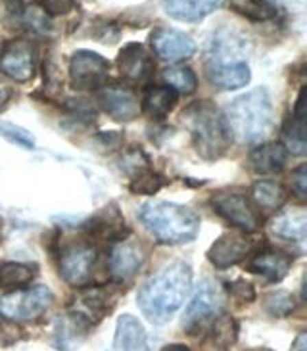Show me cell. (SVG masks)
Instances as JSON below:
<instances>
[{
    "label": "cell",
    "instance_id": "obj_27",
    "mask_svg": "<svg viewBox=\"0 0 307 351\" xmlns=\"http://www.w3.org/2000/svg\"><path fill=\"white\" fill-rule=\"evenodd\" d=\"M230 6L251 21H267L277 16V10L265 0H230Z\"/></svg>",
    "mask_w": 307,
    "mask_h": 351
},
{
    "label": "cell",
    "instance_id": "obj_3",
    "mask_svg": "<svg viewBox=\"0 0 307 351\" xmlns=\"http://www.w3.org/2000/svg\"><path fill=\"white\" fill-rule=\"evenodd\" d=\"M225 121L238 143H259L273 129V102L267 88L259 86L232 100Z\"/></svg>",
    "mask_w": 307,
    "mask_h": 351
},
{
    "label": "cell",
    "instance_id": "obj_33",
    "mask_svg": "<svg viewBox=\"0 0 307 351\" xmlns=\"http://www.w3.org/2000/svg\"><path fill=\"white\" fill-rule=\"evenodd\" d=\"M75 6V0H40V8L47 16H66Z\"/></svg>",
    "mask_w": 307,
    "mask_h": 351
},
{
    "label": "cell",
    "instance_id": "obj_31",
    "mask_svg": "<svg viewBox=\"0 0 307 351\" xmlns=\"http://www.w3.org/2000/svg\"><path fill=\"white\" fill-rule=\"evenodd\" d=\"M0 136H4L8 143L16 144L19 148H25V150H33L35 148V138L33 134L25 131L23 127L19 125L8 123V121H0Z\"/></svg>",
    "mask_w": 307,
    "mask_h": 351
},
{
    "label": "cell",
    "instance_id": "obj_18",
    "mask_svg": "<svg viewBox=\"0 0 307 351\" xmlns=\"http://www.w3.org/2000/svg\"><path fill=\"white\" fill-rule=\"evenodd\" d=\"M110 351H150L143 324L133 315L119 317Z\"/></svg>",
    "mask_w": 307,
    "mask_h": 351
},
{
    "label": "cell",
    "instance_id": "obj_8",
    "mask_svg": "<svg viewBox=\"0 0 307 351\" xmlns=\"http://www.w3.org/2000/svg\"><path fill=\"white\" fill-rule=\"evenodd\" d=\"M210 204L219 217L244 232H256L263 225V217L259 213L258 206L244 194L219 192L210 199Z\"/></svg>",
    "mask_w": 307,
    "mask_h": 351
},
{
    "label": "cell",
    "instance_id": "obj_22",
    "mask_svg": "<svg viewBox=\"0 0 307 351\" xmlns=\"http://www.w3.org/2000/svg\"><path fill=\"white\" fill-rule=\"evenodd\" d=\"M177 104V93L169 88V86H152L146 90L143 100V110L144 114L156 117V119H162L165 115L171 112L173 108Z\"/></svg>",
    "mask_w": 307,
    "mask_h": 351
},
{
    "label": "cell",
    "instance_id": "obj_39",
    "mask_svg": "<svg viewBox=\"0 0 307 351\" xmlns=\"http://www.w3.org/2000/svg\"><path fill=\"white\" fill-rule=\"evenodd\" d=\"M284 2H304V0H284Z\"/></svg>",
    "mask_w": 307,
    "mask_h": 351
},
{
    "label": "cell",
    "instance_id": "obj_38",
    "mask_svg": "<svg viewBox=\"0 0 307 351\" xmlns=\"http://www.w3.org/2000/svg\"><path fill=\"white\" fill-rule=\"evenodd\" d=\"M163 351H188L184 346H179V343H173V346H167Z\"/></svg>",
    "mask_w": 307,
    "mask_h": 351
},
{
    "label": "cell",
    "instance_id": "obj_34",
    "mask_svg": "<svg viewBox=\"0 0 307 351\" xmlns=\"http://www.w3.org/2000/svg\"><path fill=\"white\" fill-rule=\"evenodd\" d=\"M229 290L232 292V295L240 300V302H254L256 300V290H254V286L249 285V282H244V280H238V282H234V285L229 286Z\"/></svg>",
    "mask_w": 307,
    "mask_h": 351
},
{
    "label": "cell",
    "instance_id": "obj_9",
    "mask_svg": "<svg viewBox=\"0 0 307 351\" xmlns=\"http://www.w3.org/2000/svg\"><path fill=\"white\" fill-rule=\"evenodd\" d=\"M98 252L88 242H73L60 256V275L69 286H85L93 278Z\"/></svg>",
    "mask_w": 307,
    "mask_h": 351
},
{
    "label": "cell",
    "instance_id": "obj_1",
    "mask_svg": "<svg viewBox=\"0 0 307 351\" xmlns=\"http://www.w3.org/2000/svg\"><path fill=\"white\" fill-rule=\"evenodd\" d=\"M192 271L182 261H173L154 273L138 290L136 304L154 324L171 321L191 292Z\"/></svg>",
    "mask_w": 307,
    "mask_h": 351
},
{
    "label": "cell",
    "instance_id": "obj_11",
    "mask_svg": "<svg viewBox=\"0 0 307 351\" xmlns=\"http://www.w3.org/2000/svg\"><path fill=\"white\" fill-rule=\"evenodd\" d=\"M37 48L31 40L14 38L4 45L0 52V71L18 83H27L35 77Z\"/></svg>",
    "mask_w": 307,
    "mask_h": 351
},
{
    "label": "cell",
    "instance_id": "obj_4",
    "mask_svg": "<svg viewBox=\"0 0 307 351\" xmlns=\"http://www.w3.org/2000/svg\"><path fill=\"white\" fill-rule=\"evenodd\" d=\"M182 121L191 133L192 144L204 160H217L229 150L230 133L225 115L208 100H200L182 112Z\"/></svg>",
    "mask_w": 307,
    "mask_h": 351
},
{
    "label": "cell",
    "instance_id": "obj_2",
    "mask_svg": "<svg viewBox=\"0 0 307 351\" xmlns=\"http://www.w3.org/2000/svg\"><path fill=\"white\" fill-rule=\"evenodd\" d=\"M138 217L158 242L169 246L192 242L200 232L198 213L171 202H148L143 206Z\"/></svg>",
    "mask_w": 307,
    "mask_h": 351
},
{
    "label": "cell",
    "instance_id": "obj_23",
    "mask_svg": "<svg viewBox=\"0 0 307 351\" xmlns=\"http://www.w3.org/2000/svg\"><path fill=\"white\" fill-rule=\"evenodd\" d=\"M273 232L284 240L304 242L307 234V213L304 209H296L284 213L273 223Z\"/></svg>",
    "mask_w": 307,
    "mask_h": 351
},
{
    "label": "cell",
    "instance_id": "obj_35",
    "mask_svg": "<svg viewBox=\"0 0 307 351\" xmlns=\"http://www.w3.org/2000/svg\"><path fill=\"white\" fill-rule=\"evenodd\" d=\"M292 189L299 198L304 199L307 196V169L306 165H299L294 175H292Z\"/></svg>",
    "mask_w": 307,
    "mask_h": 351
},
{
    "label": "cell",
    "instance_id": "obj_24",
    "mask_svg": "<svg viewBox=\"0 0 307 351\" xmlns=\"http://www.w3.org/2000/svg\"><path fill=\"white\" fill-rule=\"evenodd\" d=\"M251 196H254V202L258 208L278 209L284 206L288 192L277 180H258L251 186Z\"/></svg>",
    "mask_w": 307,
    "mask_h": 351
},
{
    "label": "cell",
    "instance_id": "obj_37",
    "mask_svg": "<svg viewBox=\"0 0 307 351\" xmlns=\"http://www.w3.org/2000/svg\"><path fill=\"white\" fill-rule=\"evenodd\" d=\"M292 351H307V334L302 332L292 346Z\"/></svg>",
    "mask_w": 307,
    "mask_h": 351
},
{
    "label": "cell",
    "instance_id": "obj_28",
    "mask_svg": "<svg viewBox=\"0 0 307 351\" xmlns=\"http://www.w3.org/2000/svg\"><path fill=\"white\" fill-rule=\"evenodd\" d=\"M37 275L35 267L25 265V263H2L0 265V286H23L33 280Z\"/></svg>",
    "mask_w": 307,
    "mask_h": 351
},
{
    "label": "cell",
    "instance_id": "obj_12",
    "mask_svg": "<svg viewBox=\"0 0 307 351\" xmlns=\"http://www.w3.org/2000/svg\"><path fill=\"white\" fill-rule=\"evenodd\" d=\"M96 96H98L100 108L115 121H121V123L133 121L140 112V104L133 88L119 85V83H112V85L104 83L98 88Z\"/></svg>",
    "mask_w": 307,
    "mask_h": 351
},
{
    "label": "cell",
    "instance_id": "obj_16",
    "mask_svg": "<svg viewBox=\"0 0 307 351\" xmlns=\"http://www.w3.org/2000/svg\"><path fill=\"white\" fill-rule=\"evenodd\" d=\"M93 324L75 311L58 317L52 334V346L60 351H73L85 340L86 332Z\"/></svg>",
    "mask_w": 307,
    "mask_h": 351
},
{
    "label": "cell",
    "instance_id": "obj_15",
    "mask_svg": "<svg viewBox=\"0 0 307 351\" xmlns=\"http://www.w3.org/2000/svg\"><path fill=\"white\" fill-rule=\"evenodd\" d=\"M117 69L131 83H143L154 73V60L138 43H129L117 56Z\"/></svg>",
    "mask_w": 307,
    "mask_h": 351
},
{
    "label": "cell",
    "instance_id": "obj_7",
    "mask_svg": "<svg viewBox=\"0 0 307 351\" xmlns=\"http://www.w3.org/2000/svg\"><path fill=\"white\" fill-rule=\"evenodd\" d=\"M225 307V292L221 288L219 282L213 280H204L196 288V292L192 295L191 304L184 311L182 317V326L186 328V332L194 334L198 328L217 319Z\"/></svg>",
    "mask_w": 307,
    "mask_h": 351
},
{
    "label": "cell",
    "instance_id": "obj_19",
    "mask_svg": "<svg viewBox=\"0 0 307 351\" xmlns=\"http://www.w3.org/2000/svg\"><path fill=\"white\" fill-rule=\"evenodd\" d=\"M144 254L140 247L133 242H119L112 250L110 256V269L117 280H129L131 276L143 267Z\"/></svg>",
    "mask_w": 307,
    "mask_h": 351
},
{
    "label": "cell",
    "instance_id": "obj_10",
    "mask_svg": "<svg viewBox=\"0 0 307 351\" xmlns=\"http://www.w3.org/2000/svg\"><path fill=\"white\" fill-rule=\"evenodd\" d=\"M110 73V62L90 50H77L69 60V79L77 90H98Z\"/></svg>",
    "mask_w": 307,
    "mask_h": 351
},
{
    "label": "cell",
    "instance_id": "obj_32",
    "mask_svg": "<svg viewBox=\"0 0 307 351\" xmlns=\"http://www.w3.org/2000/svg\"><path fill=\"white\" fill-rule=\"evenodd\" d=\"M236 332H238V326H236V323L230 317H219L215 321V324H213V338L223 348L230 346L236 340Z\"/></svg>",
    "mask_w": 307,
    "mask_h": 351
},
{
    "label": "cell",
    "instance_id": "obj_26",
    "mask_svg": "<svg viewBox=\"0 0 307 351\" xmlns=\"http://www.w3.org/2000/svg\"><path fill=\"white\" fill-rule=\"evenodd\" d=\"M163 81L169 88H173L175 93H181V95H192L198 86L194 71L182 66L167 67L163 71Z\"/></svg>",
    "mask_w": 307,
    "mask_h": 351
},
{
    "label": "cell",
    "instance_id": "obj_21",
    "mask_svg": "<svg viewBox=\"0 0 307 351\" xmlns=\"http://www.w3.org/2000/svg\"><path fill=\"white\" fill-rule=\"evenodd\" d=\"M284 163H286V150L282 148V144H261L249 154V167L258 175H275L282 171Z\"/></svg>",
    "mask_w": 307,
    "mask_h": 351
},
{
    "label": "cell",
    "instance_id": "obj_41",
    "mask_svg": "<svg viewBox=\"0 0 307 351\" xmlns=\"http://www.w3.org/2000/svg\"><path fill=\"white\" fill-rule=\"evenodd\" d=\"M251 351H271V350H251Z\"/></svg>",
    "mask_w": 307,
    "mask_h": 351
},
{
    "label": "cell",
    "instance_id": "obj_30",
    "mask_svg": "<svg viewBox=\"0 0 307 351\" xmlns=\"http://www.w3.org/2000/svg\"><path fill=\"white\" fill-rule=\"evenodd\" d=\"M263 307L271 317H288L296 309V302L294 295L286 292V290H277L273 294H269L263 302Z\"/></svg>",
    "mask_w": 307,
    "mask_h": 351
},
{
    "label": "cell",
    "instance_id": "obj_40",
    "mask_svg": "<svg viewBox=\"0 0 307 351\" xmlns=\"http://www.w3.org/2000/svg\"><path fill=\"white\" fill-rule=\"evenodd\" d=\"M0 244H2V230H0Z\"/></svg>",
    "mask_w": 307,
    "mask_h": 351
},
{
    "label": "cell",
    "instance_id": "obj_36",
    "mask_svg": "<svg viewBox=\"0 0 307 351\" xmlns=\"http://www.w3.org/2000/svg\"><path fill=\"white\" fill-rule=\"evenodd\" d=\"M12 96H14V88H12V85H10L4 77L0 75V110H2L4 106H8V102L12 100Z\"/></svg>",
    "mask_w": 307,
    "mask_h": 351
},
{
    "label": "cell",
    "instance_id": "obj_13",
    "mask_svg": "<svg viewBox=\"0 0 307 351\" xmlns=\"http://www.w3.org/2000/svg\"><path fill=\"white\" fill-rule=\"evenodd\" d=\"M152 48L165 62H181L196 52V43L182 31L169 27H160L152 33Z\"/></svg>",
    "mask_w": 307,
    "mask_h": 351
},
{
    "label": "cell",
    "instance_id": "obj_5",
    "mask_svg": "<svg viewBox=\"0 0 307 351\" xmlns=\"http://www.w3.org/2000/svg\"><path fill=\"white\" fill-rule=\"evenodd\" d=\"M230 54H238L236 45H213L211 60L206 64L208 81L219 90H236L248 85L251 79L248 62L242 58H230Z\"/></svg>",
    "mask_w": 307,
    "mask_h": 351
},
{
    "label": "cell",
    "instance_id": "obj_17",
    "mask_svg": "<svg viewBox=\"0 0 307 351\" xmlns=\"http://www.w3.org/2000/svg\"><path fill=\"white\" fill-rule=\"evenodd\" d=\"M165 14L173 19L198 23L223 6V0H162Z\"/></svg>",
    "mask_w": 307,
    "mask_h": 351
},
{
    "label": "cell",
    "instance_id": "obj_29",
    "mask_svg": "<svg viewBox=\"0 0 307 351\" xmlns=\"http://www.w3.org/2000/svg\"><path fill=\"white\" fill-rule=\"evenodd\" d=\"M165 184V180L152 169H138L134 175L131 182H129V189L133 194H156L158 190L162 189Z\"/></svg>",
    "mask_w": 307,
    "mask_h": 351
},
{
    "label": "cell",
    "instance_id": "obj_6",
    "mask_svg": "<svg viewBox=\"0 0 307 351\" xmlns=\"http://www.w3.org/2000/svg\"><path fill=\"white\" fill-rule=\"evenodd\" d=\"M52 305V292L47 286H33L0 295V315L8 321H33Z\"/></svg>",
    "mask_w": 307,
    "mask_h": 351
},
{
    "label": "cell",
    "instance_id": "obj_20",
    "mask_svg": "<svg viewBox=\"0 0 307 351\" xmlns=\"http://www.w3.org/2000/svg\"><path fill=\"white\" fill-rule=\"evenodd\" d=\"M290 265H292V257L288 254L267 250V252H259L258 256L249 261L248 271L258 273L263 278H267L269 282H278L288 275Z\"/></svg>",
    "mask_w": 307,
    "mask_h": 351
},
{
    "label": "cell",
    "instance_id": "obj_25",
    "mask_svg": "<svg viewBox=\"0 0 307 351\" xmlns=\"http://www.w3.org/2000/svg\"><path fill=\"white\" fill-rule=\"evenodd\" d=\"M282 148L294 156H304L307 150L304 115H294L282 129Z\"/></svg>",
    "mask_w": 307,
    "mask_h": 351
},
{
    "label": "cell",
    "instance_id": "obj_14",
    "mask_svg": "<svg viewBox=\"0 0 307 351\" xmlns=\"http://www.w3.org/2000/svg\"><path fill=\"white\" fill-rule=\"evenodd\" d=\"M249 247H251V242L249 238H246V234L227 232L211 244L208 259L211 261V265L217 269H229L246 259Z\"/></svg>",
    "mask_w": 307,
    "mask_h": 351
}]
</instances>
